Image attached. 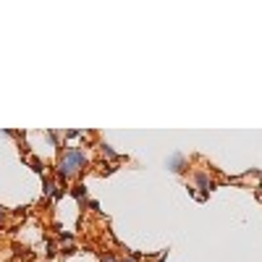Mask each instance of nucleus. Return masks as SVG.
Masks as SVG:
<instances>
[{"mask_svg":"<svg viewBox=\"0 0 262 262\" xmlns=\"http://www.w3.org/2000/svg\"><path fill=\"white\" fill-rule=\"evenodd\" d=\"M84 165H87V155H84L79 147H68V150L63 152V158L58 160V179H60L63 186H66L68 179L79 176Z\"/></svg>","mask_w":262,"mask_h":262,"instance_id":"1","label":"nucleus"},{"mask_svg":"<svg viewBox=\"0 0 262 262\" xmlns=\"http://www.w3.org/2000/svg\"><path fill=\"white\" fill-rule=\"evenodd\" d=\"M183 165H186V158H183V155H173L171 162H168V168H171L173 173H183Z\"/></svg>","mask_w":262,"mask_h":262,"instance_id":"2","label":"nucleus"},{"mask_svg":"<svg viewBox=\"0 0 262 262\" xmlns=\"http://www.w3.org/2000/svg\"><path fill=\"white\" fill-rule=\"evenodd\" d=\"M71 194H74L81 204H87V202H89V200H87V189H84V186H71Z\"/></svg>","mask_w":262,"mask_h":262,"instance_id":"3","label":"nucleus"},{"mask_svg":"<svg viewBox=\"0 0 262 262\" xmlns=\"http://www.w3.org/2000/svg\"><path fill=\"white\" fill-rule=\"evenodd\" d=\"M53 192H55V183L50 179H42V194H45V197H53Z\"/></svg>","mask_w":262,"mask_h":262,"instance_id":"4","label":"nucleus"},{"mask_svg":"<svg viewBox=\"0 0 262 262\" xmlns=\"http://www.w3.org/2000/svg\"><path fill=\"white\" fill-rule=\"evenodd\" d=\"M102 152H105V155H108V158H113V160H121V155H118L116 150H110V147H108V144H102Z\"/></svg>","mask_w":262,"mask_h":262,"instance_id":"5","label":"nucleus"},{"mask_svg":"<svg viewBox=\"0 0 262 262\" xmlns=\"http://www.w3.org/2000/svg\"><path fill=\"white\" fill-rule=\"evenodd\" d=\"M66 137H68V139H76V137H81V131H76V129H68V131H66Z\"/></svg>","mask_w":262,"mask_h":262,"instance_id":"6","label":"nucleus"},{"mask_svg":"<svg viewBox=\"0 0 262 262\" xmlns=\"http://www.w3.org/2000/svg\"><path fill=\"white\" fill-rule=\"evenodd\" d=\"M102 262H118V257H116V254H110V252H108V254L102 257Z\"/></svg>","mask_w":262,"mask_h":262,"instance_id":"7","label":"nucleus"},{"mask_svg":"<svg viewBox=\"0 0 262 262\" xmlns=\"http://www.w3.org/2000/svg\"><path fill=\"white\" fill-rule=\"evenodd\" d=\"M47 139H50L53 144H58V134H55V131H47Z\"/></svg>","mask_w":262,"mask_h":262,"instance_id":"8","label":"nucleus"},{"mask_svg":"<svg viewBox=\"0 0 262 262\" xmlns=\"http://www.w3.org/2000/svg\"><path fill=\"white\" fill-rule=\"evenodd\" d=\"M118 262H137L134 257H123V260H118Z\"/></svg>","mask_w":262,"mask_h":262,"instance_id":"9","label":"nucleus"},{"mask_svg":"<svg viewBox=\"0 0 262 262\" xmlns=\"http://www.w3.org/2000/svg\"><path fill=\"white\" fill-rule=\"evenodd\" d=\"M3 218H5V210H3V207H0V223H3Z\"/></svg>","mask_w":262,"mask_h":262,"instance_id":"10","label":"nucleus"}]
</instances>
